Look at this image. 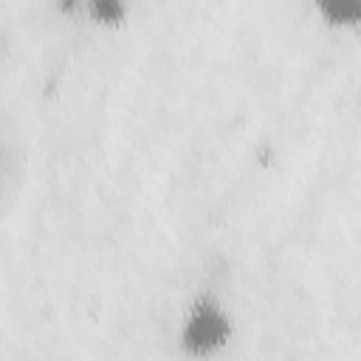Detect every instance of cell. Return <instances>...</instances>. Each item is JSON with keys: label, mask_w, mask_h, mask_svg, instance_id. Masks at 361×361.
<instances>
[{"label": "cell", "mask_w": 361, "mask_h": 361, "mask_svg": "<svg viewBox=\"0 0 361 361\" xmlns=\"http://www.w3.org/2000/svg\"><path fill=\"white\" fill-rule=\"evenodd\" d=\"M178 347L189 358H212L234 338V313L220 279H203L178 322Z\"/></svg>", "instance_id": "6da1fadb"}, {"label": "cell", "mask_w": 361, "mask_h": 361, "mask_svg": "<svg viewBox=\"0 0 361 361\" xmlns=\"http://www.w3.org/2000/svg\"><path fill=\"white\" fill-rule=\"evenodd\" d=\"M68 8L102 28H116L130 17V0H68Z\"/></svg>", "instance_id": "7a4b0ae2"}, {"label": "cell", "mask_w": 361, "mask_h": 361, "mask_svg": "<svg viewBox=\"0 0 361 361\" xmlns=\"http://www.w3.org/2000/svg\"><path fill=\"white\" fill-rule=\"evenodd\" d=\"M313 11L327 28L353 31L361 17V0H313Z\"/></svg>", "instance_id": "3957f363"}, {"label": "cell", "mask_w": 361, "mask_h": 361, "mask_svg": "<svg viewBox=\"0 0 361 361\" xmlns=\"http://www.w3.org/2000/svg\"><path fill=\"white\" fill-rule=\"evenodd\" d=\"M3 169H6V161H3V149H0V183H3Z\"/></svg>", "instance_id": "277c9868"}]
</instances>
